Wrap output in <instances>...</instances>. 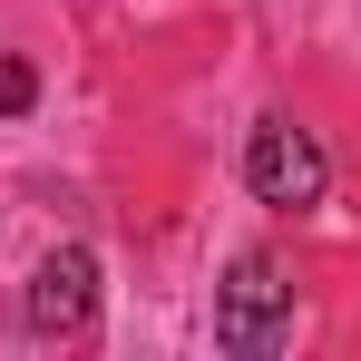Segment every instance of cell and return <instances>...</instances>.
<instances>
[{"mask_svg":"<svg viewBox=\"0 0 361 361\" xmlns=\"http://www.w3.org/2000/svg\"><path fill=\"white\" fill-rule=\"evenodd\" d=\"M215 342L235 361H264V352L293 342V283H283L274 254H244L235 274H225V293H215Z\"/></svg>","mask_w":361,"mask_h":361,"instance_id":"obj_1","label":"cell"},{"mask_svg":"<svg viewBox=\"0 0 361 361\" xmlns=\"http://www.w3.org/2000/svg\"><path fill=\"white\" fill-rule=\"evenodd\" d=\"M20 322H30V342H78V332L98 322V254H88V244L39 254V274H30V293H20Z\"/></svg>","mask_w":361,"mask_h":361,"instance_id":"obj_2","label":"cell"},{"mask_svg":"<svg viewBox=\"0 0 361 361\" xmlns=\"http://www.w3.org/2000/svg\"><path fill=\"white\" fill-rule=\"evenodd\" d=\"M244 185H254L264 205H322L332 166H322L312 127H293V118H254V137H244Z\"/></svg>","mask_w":361,"mask_h":361,"instance_id":"obj_3","label":"cell"},{"mask_svg":"<svg viewBox=\"0 0 361 361\" xmlns=\"http://www.w3.org/2000/svg\"><path fill=\"white\" fill-rule=\"evenodd\" d=\"M30 98H39V68H30V59H0V118H20Z\"/></svg>","mask_w":361,"mask_h":361,"instance_id":"obj_4","label":"cell"}]
</instances>
